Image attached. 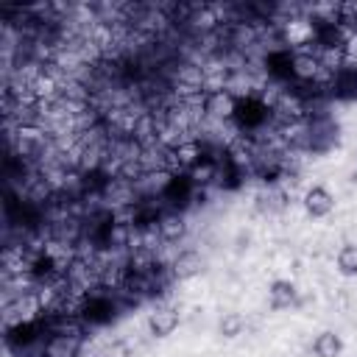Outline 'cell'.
<instances>
[{"mask_svg": "<svg viewBox=\"0 0 357 357\" xmlns=\"http://www.w3.org/2000/svg\"><path fill=\"white\" fill-rule=\"evenodd\" d=\"M301 206H304V212H307L310 218H326V215H332V209H335V195H332L329 187L312 184V187L304 190Z\"/></svg>", "mask_w": 357, "mask_h": 357, "instance_id": "obj_1", "label": "cell"}, {"mask_svg": "<svg viewBox=\"0 0 357 357\" xmlns=\"http://www.w3.org/2000/svg\"><path fill=\"white\" fill-rule=\"evenodd\" d=\"M332 95L335 98H343V100H351L357 98V67H343L332 75V84H329Z\"/></svg>", "mask_w": 357, "mask_h": 357, "instance_id": "obj_5", "label": "cell"}, {"mask_svg": "<svg viewBox=\"0 0 357 357\" xmlns=\"http://www.w3.org/2000/svg\"><path fill=\"white\" fill-rule=\"evenodd\" d=\"M170 268H173V276H176V279H187V276L198 273V268H201V257H198L195 251H181V254L173 257Z\"/></svg>", "mask_w": 357, "mask_h": 357, "instance_id": "obj_8", "label": "cell"}, {"mask_svg": "<svg viewBox=\"0 0 357 357\" xmlns=\"http://www.w3.org/2000/svg\"><path fill=\"white\" fill-rule=\"evenodd\" d=\"M245 326H248V321H245L243 312H226V315L218 321V332H220L223 337H229V340L240 337V335L245 332Z\"/></svg>", "mask_w": 357, "mask_h": 357, "instance_id": "obj_9", "label": "cell"}, {"mask_svg": "<svg viewBox=\"0 0 357 357\" xmlns=\"http://www.w3.org/2000/svg\"><path fill=\"white\" fill-rule=\"evenodd\" d=\"M335 268H337V273L346 276V279L357 276V245H354V243H346V245L337 248V254H335Z\"/></svg>", "mask_w": 357, "mask_h": 357, "instance_id": "obj_7", "label": "cell"}, {"mask_svg": "<svg viewBox=\"0 0 357 357\" xmlns=\"http://www.w3.org/2000/svg\"><path fill=\"white\" fill-rule=\"evenodd\" d=\"M312 354L315 357H340L343 354V337L332 329H324L312 340Z\"/></svg>", "mask_w": 357, "mask_h": 357, "instance_id": "obj_6", "label": "cell"}, {"mask_svg": "<svg viewBox=\"0 0 357 357\" xmlns=\"http://www.w3.org/2000/svg\"><path fill=\"white\" fill-rule=\"evenodd\" d=\"M156 234H159V240L167 243V245L178 243V240L187 234V220H184V215H178V209L165 212V215L156 220Z\"/></svg>", "mask_w": 357, "mask_h": 357, "instance_id": "obj_4", "label": "cell"}, {"mask_svg": "<svg viewBox=\"0 0 357 357\" xmlns=\"http://www.w3.org/2000/svg\"><path fill=\"white\" fill-rule=\"evenodd\" d=\"M301 296H298V287L290 282V279H273L268 284V307L273 312H284V310H293L298 307Z\"/></svg>", "mask_w": 357, "mask_h": 357, "instance_id": "obj_2", "label": "cell"}, {"mask_svg": "<svg viewBox=\"0 0 357 357\" xmlns=\"http://www.w3.org/2000/svg\"><path fill=\"white\" fill-rule=\"evenodd\" d=\"M181 324V315L178 310L173 307H156L151 315H148V332L153 337H170Z\"/></svg>", "mask_w": 357, "mask_h": 357, "instance_id": "obj_3", "label": "cell"}]
</instances>
